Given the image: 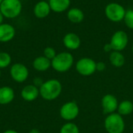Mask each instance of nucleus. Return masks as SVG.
<instances>
[{"instance_id": "f257e3e1", "label": "nucleus", "mask_w": 133, "mask_h": 133, "mask_svg": "<svg viewBox=\"0 0 133 133\" xmlns=\"http://www.w3.org/2000/svg\"><path fill=\"white\" fill-rule=\"evenodd\" d=\"M62 90V83L58 79H49L43 83L39 88L40 96L46 101H53L58 98Z\"/></svg>"}, {"instance_id": "f03ea898", "label": "nucleus", "mask_w": 133, "mask_h": 133, "mask_svg": "<svg viewBox=\"0 0 133 133\" xmlns=\"http://www.w3.org/2000/svg\"><path fill=\"white\" fill-rule=\"evenodd\" d=\"M74 63L72 55L67 51L60 52L51 60V67L58 72H65L69 71Z\"/></svg>"}, {"instance_id": "7ed1b4c3", "label": "nucleus", "mask_w": 133, "mask_h": 133, "mask_svg": "<svg viewBox=\"0 0 133 133\" xmlns=\"http://www.w3.org/2000/svg\"><path fill=\"white\" fill-rule=\"evenodd\" d=\"M22 9L23 5L20 0H2L0 4V10L7 19L16 18L20 15Z\"/></svg>"}, {"instance_id": "20e7f679", "label": "nucleus", "mask_w": 133, "mask_h": 133, "mask_svg": "<svg viewBox=\"0 0 133 133\" xmlns=\"http://www.w3.org/2000/svg\"><path fill=\"white\" fill-rule=\"evenodd\" d=\"M104 128L108 133H123L125 130V122L118 113L108 115L104 120Z\"/></svg>"}, {"instance_id": "39448f33", "label": "nucleus", "mask_w": 133, "mask_h": 133, "mask_svg": "<svg viewBox=\"0 0 133 133\" xmlns=\"http://www.w3.org/2000/svg\"><path fill=\"white\" fill-rule=\"evenodd\" d=\"M126 9L125 7L118 2H110L104 9L106 17L111 22L118 23L124 19Z\"/></svg>"}, {"instance_id": "423d86ee", "label": "nucleus", "mask_w": 133, "mask_h": 133, "mask_svg": "<svg viewBox=\"0 0 133 133\" xmlns=\"http://www.w3.org/2000/svg\"><path fill=\"white\" fill-rule=\"evenodd\" d=\"M97 62L90 58H82L76 64V69L79 74L83 76L93 75L96 71Z\"/></svg>"}, {"instance_id": "0eeeda50", "label": "nucleus", "mask_w": 133, "mask_h": 133, "mask_svg": "<svg viewBox=\"0 0 133 133\" xmlns=\"http://www.w3.org/2000/svg\"><path fill=\"white\" fill-rule=\"evenodd\" d=\"M129 43L128 34L124 30H117L111 36L110 44L113 51H122L127 47Z\"/></svg>"}, {"instance_id": "6e6552de", "label": "nucleus", "mask_w": 133, "mask_h": 133, "mask_svg": "<svg viewBox=\"0 0 133 133\" xmlns=\"http://www.w3.org/2000/svg\"><path fill=\"white\" fill-rule=\"evenodd\" d=\"M79 113L78 104L75 101H69L64 104L59 111L60 116L65 121H72L77 118Z\"/></svg>"}, {"instance_id": "1a4fd4ad", "label": "nucleus", "mask_w": 133, "mask_h": 133, "mask_svg": "<svg viewBox=\"0 0 133 133\" xmlns=\"http://www.w3.org/2000/svg\"><path fill=\"white\" fill-rule=\"evenodd\" d=\"M12 79L16 83L25 82L29 76V70L26 65L22 63L13 64L9 71Z\"/></svg>"}, {"instance_id": "9d476101", "label": "nucleus", "mask_w": 133, "mask_h": 133, "mask_svg": "<svg viewBox=\"0 0 133 133\" xmlns=\"http://www.w3.org/2000/svg\"><path fill=\"white\" fill-rule=\"evenodd\" d=\"M101 106L104 114L110 115L115 113L118 109V102L117 98L113 94H106L101 100Z\"/></svg>"}, {"instance_id": "9b49d317", "label": "nucleus", "mask_w": 133, "mask_h": 133, "mask_svg": "<svg viewBox=\"0 0 133 133\" xmlns=\"http://www.w3.org/2000/svg\"><path fill=\"white\" fill-rule=\"evenodd\" d=\"M63 44L64 46L71 51L78 49L81 45V40L78 34L75 33H68L63 37Z\"/></svg>"}, {"instance_id": "f8f14e48", "label": "nucleus", "mask_w": 133, "mask_h": 133, "mask_svg": "<svg viewBox=\"0 0 133 133\" xmlns=\"http://www.w3.org/2000/svg\"><path fill=\"white\" fill-rule=\"evenodd\" d=\"M16 35L14 26L9 23H2L0 25V42L6 43L12 41Z\"/></svg>"}, {"instance_id": "ddd939ff", "label": "nucleus", "mask_w": 133, "mask_h": 133, "mask_svg": "<svg viewBox=\"0 0 133 133\" xmlns=\"http://www.w3.org/2000/svg\"><path fill=\"white\" fill-rule=\"evenodd\" d=\"M20 95H21V97L26 101H28V102L34 101L40 95L39 88L34 86V84L26 85L22 89L20 92Z\"/></svg>"}, {"instance_id": "4468645a", "label": "nucleus", "mask_w": 133, "mask_h": 133, "mask_svg": "<svg viewBox=\"0 0 133 133\" xmlns=\"http://www.w3.org/2000/svg\"><path fill=\"white\" fill-rule=\"evenodd\" d=\"M51 9L50 8L48 2L44 0L39 1L37 2L34 7V14L38 19L46 18L51 12Z\"/></svg>"}, {"instance_id": "2eb2a0df", "label": "nucleus", "mask_w": 133, "mask_h": 133, "mask_svg": "<svg viewBox=\"0 0 133 133\" xmlns=\"http://www.w3.org/2000/svg\"><path fill=\"white\" fill-rule=\"evenodd\" d=\"M15 97V92L10 87H0V104L5 105L10 104Z\"/></svg>"}, {"instance_id": "dca6fc26", "label": "nucleus", "mask_w": 133, "mask_h": 133, "mask_svg": "<svg viewBox=\"0 0 133 133\" xmlns=\"http://www.w3.org/2000/svg\"><path fill=\"white\" fill-rule=\"evenodd\" d=\"M48 3L51 11L56 13H61L69 8L71 0H49Z\"/></svg>"}, {"instance_id": "f3484780", "label": "nucleus", "mask_w": 133, "mask_h": 133, "mask_svg": "<svg viewBox=\"0 0 133 133\" xmlns=\"http://www.w3.org/2000/svg\"><path fill=\"white\" fill-rule=\"evenodd\" d=\"M51 66V61L44 57L38 56L34 58L33 62V67L35 70L38 72H45Z\"/></svg>"}, {"instance_id": "a211bd4d", "label": "nucleus", "mask_w": 133, "mask_h": 133, "mask_svg": "<svg viewBox=\"0 0 133 133\" xmlns=\"http://www.w3.org/2000/svg\"><path fill=\"white\" fill-rule=\"evenodd\" d=\"M67 18L72 23H79L84 19V12L79 8H71L67 12Z\"/></svg>"}, {"instance_id": "6ab92c4d", "label": "nucleus", "mask_w": 133, "mask_h": 133, "mask_svg": "<svg viewBox=\"0 0 133 133\" xmlns=\"http://www.w3.org/2000/svg\"><path fill=\"white\" fill-rule=\"evenodd\" d=\"M109 60L111 64L116 68L122 67L125 62V58L124 55L121 51H113L111 52L109 55Z\"/></svg>"}, {"instance_id": "aec40b11", "label": "nucleus", "mask_w": 133, "mask_h": 133, "mask_svg": "<svg viewBox=\"0 0 133 133\" xmlns=\"http://www.w3.org/2000/svg\"><path fill=\"white\" fill-rule=\"evenodd\" d=\"M117 110H118V113L122 116L129 115L133 111V104L130 101L128 100L123 101L120 104H118V107Z\"/></svg>"}, {"instance_id": "412c9836", "label": "nucleus", "mask_w": 133, "mask_h": 133, "mask_svg": "<svg viewBox=\"0 0 133 133\" xmlns=\"http://www.w3.org/2000/svg\"><path fill=\"white\" fill-rule=\"evenodd\" d=\"M59 133H79V130L75 123L67 122L62 126Z\"/></svg>"}, {"instance_id": "4be33fe9", "label": "nucleus", "mask_w": 133, "mask_h": 133, "mask_svg": "<svg viewBox=\"0 0 133 133\" xmlns=\"http://www.w3.org/2000/svg\"><path fill=\"white\" fill-rule=\"evenodd\" d=\"M11 62L12 58L9 53L4 51L0 52V69L7 68L10 65Z\"/></svg>"}, {"instance_id": "5701e85b", "label": "nucleus", "mask_w": 133, "mask_h": 133, "mask_svg": "<svg viewBox=\"0 0 133 133\" xmlns=\"http://www.w3.org/2000/svg\"><path fill=\"white\" fill-rule=\"evenodd\" d=\"M123 21L128 28L133 30V9L126 10Z\"/></svg>"}, {"instance_id": "b1692460", "label": "nucleus", "mask_w": 133, "mask_h": 133, "mask_svg": "<svg viewBox=\"0 0 133 133\" xmlns=\"http://www.w3.org/2000/svg\"><path fill=\"white\" fill-rule=\"evenodd\" d=\"M56 55H57L56 51L52 47H46L44 49V56L51 61L56 56Z\"/></svg>"}, {"instance_id": "393cba45", "label": "nucleus", "mask_w": 133, "mask_h": 133, "mask_svg": "<svg viewBox=\"0 0 133 133\" xmlns=\"http://www.w3.org/2000/svg\"><path fill=\"white\" fill-rule=\"evenodd\" d=\"M96 69L98 72H103L106 69V64L103 62H98L96 64Z\"/></svg>"}, {"instance_id": "a878e982", "label": "nucleus", "mask_w": 133, "mask_h": 133, "mask_svg": "<svg viewBox=\"0 0 133 133\" xmlns=\"http://www.w3.org/2000/svg\"><path fill=\"white\" fill-rule=\"evenodd\" d=\"M43 81H42V79H40V78H35L34 79V86H36L37 87H38V88H40V87L43 84Z\"/></svg>"}, {"instance_id": "bb28decb", "label": "nucleus", "mask_w": 133, "mask_h": 133, "mask_svg": "<svg viewBox=\"0 0 133 133\" xmlns=\"http://www.w3.org/2000/svg\"><path fill=\"white\" fill-rule=\"evenodd\" d=\"M104 51L105 52H108V53L113 51V48H112V47H111V45L110 43H108V44H104Z\"/></svg>"}, {"instance_id": "cd10ccee", "label": "nucleus", "mask_w": 133, "mask_h": 133, "mask_svg": "<svg viewBox=\"0 0 133 133\" xmlns=\"http://www.w3.org/2000/svg\"><path fill=\"white\" fill-rule=\"evenodd\" d=\"M3 133H19L16 130H13V129H8V130H5V132H3Z\"/></svg>"}, {"instance_id": "c85d7f7f", "label": "nucleus", "mask_w": 133, "mask_h": 133, "mask_svg": "<svg viewBox=\"0 0 133 133\" xmlns=\"http://www.w3.org/2000/svg\"><path fill=\"white\" fill-rule=\"evenodd\" d=\"M4 16H3V14L2 13V12H1V10H0V25L2 24V23H3V20H4Z\"/></svg>"}, {"instance_id": "c756f323", "label": "nucleus", "mask_w": 133, "mask_h": 133, "mask_svg": "<svg viewBox=\"0 0 133 133\" xmlns=\"http://www.w3.org/2000/svg\"><path fill=\"white\" fill-rule=\"evenodd\" d=\"M28 133H41L38 129H31L30 132Z\"/></svg>"}, {"instance_id": "7c9ffc66", "label": "nucleus", "mask_w": 133, "mask_h": 133, "mask_svg": "<svg viewBox=\"0 0 133 133\" xmlns=\"http://www.w3.org/2000/svg\"><path fill=\"white\" fill-rule=\"evenodd\" d=\"M132 53H133V44H132Z\"/></svg>"}, {"instance_id": "2f4dec72", "label": "nucleus", "mask_w": 133, "mask_h": 133, "mask_svg": "<svg viewBox=\"0 0 133 133\" xmlns=\"http://www.w3.org/2000/svg\"><path fill=\"white\" fill-rule=\"evenodd\" d=\"M2 2V0H0V4H1V2Z\"/></svg>"}, {"instance_id": "473e14b6", "label": "nucleus", "mask_w": 133, "mask_h": 133, "mask_svg": "<svg viewBox=\"0 0 133 133\" xmlns=\"http://www.w3.org/2000/svg\"><path fill=\"white\" fill-rule=\"evenodd\" d=\"M0 76H1V69H0Z\"/></svg>"}, {"instance_id": "72a5a7b5", "label": "nucleus", "mask_w": 133, "mask_h": 133, "mask_svg": "<svg viewBox=\"0 0 133 133\" xmlns=\"http://www.w3.org/2000/svg\"><path fill=\"white\" fill-rule=\"evenodd\" d=\"M48 133H52V132H48Z\"/></svg>"}, {"instance_id": "f704fd0d", "label": "nucleus", "mask_w": 133, "mask_h": 133, "mask_svg": "<svg viewBox=\"0 0 133 133\" xmlns=\"http://www.w3.org/2000/svg\"><path fill=\"white\" fill-rule=\"evenodd\" d=\"M132 131H133V126H132Z\"/></svg>"}]
</instances>
